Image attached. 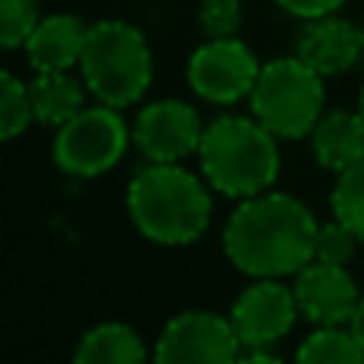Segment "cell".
<instances>
[{
  "mask_svg": "<svg viewBox=\"0 0 364 364\" xmlns=\"http://www.w3.org/2000/svg\"><path fill=\"white\" fill-rule=\"evenodd\" d=\"M320 224L307 205L282 192H259L230 214L224 250L252 278L297 275L314 259Z\"/></svg>",
  "mask_w": 364,
  "mask_h": 364,
  "instance_id": "6da1fadb",
  "label": "cell"
},
{
  "mask_svg": "<svg viewBox=\"0 0 364 364\" xmlns=\"http://www.w3.org/2000/svg\"><path fill=\"white\" fill-rule=\"evenodd\" d=\"M128 214L151 243H195L211 224V195L176 164H151L128 186Z\"/></svg>",
  "mask_w": 364,
  "mask_h": 364,
  "instance_id": "7a4b0ae2",
  "label": "cell"
},
{
  "mask_svg": "<svg viewBox=\"0 0 364 364\" xmlns=\"http://www.w3.org/2000/svg\"><path fill=\"white\" fill-rule=\"evenodd\" d=\"M275 141L278 138L259 119L224 115L201 134V173L218 192L230 198H252L259 192H269L282 166Z\"/></svg>",
  "mask_w": 364,
  "mask_h": 364,
  "instance_id": "3957f363",
  "label": "cell"
},
{
  "mask_svg": "<svg viewBox=\"0 0 364 364\" xmlns=\"http://www.w3.org/2000/svg\"><path fill=\"white\" fill-rule=\"evenodd\" d=\"M83 83L100 102L125 109L147 93L154 77V58L147 38L122 19L90 26L80 58Z\"/></svg>",
  "mask_w": 364,
  "mask_h": 364,
  "instance_id": "277c9868",
  "label": "cell"
},
{
  "mask_svg": "<svg viewBox=\"0 0 364 364\" xmlns=\"http://www.w3.org/2000/svg\"><path fill=\"white\" fill-rule=\"evenodd\" d=\"M323 74H316L301 58H278L259 70L250 93L252 115L275 138L297 141L314 132L323 115Z\"/></svg>",
  "mask_w": 364,
  "mask_h": 364,
  "instance_id": "5b68a950",
  "label": "cell"
},
{
  "mask_svg": "<svg viewBox=\"0 0 364 364\" xmlns=\"http://www.w3.org/2000/svg\"><path fill=\"white\" fill-rule=\"evenodd\" d=\"M128 151V125L115 106L100 102L96 109H80L70 122L58 128L55 164L64 173L93 179L112 170Z\"/></svg>",
  "mask_w": 364,
  "mask_h": 364,
  "instance_id": "8992f818",
  "label": "cell"
},
{
  "mask_svg": "<svg viewBox=\"0 0 364 364\" xmlns=\"http://www.w3.org/2000/svg\"><path fill=\"white\" fill-rule=\"evenodd\" d=\"M256 55L240 42L237 36L230 38H211L201 45L188 61V87L208 102L230 106L252 93L259 80Z\"/></svg>",
  "mask_w": 364,
  "mask_h": 364,
  "instance_id": "52a82bcc",
  "label": "cell"
},
{
  "mask_svg": "<svg viewBox=\"0 0 364 364\" xmlns=\"http://www.w3.org/2000/svg\"><path fill=\"white\" fill-rule=\"evenodd\" d=\"M243 352L237 329L227 316L188 310L170 320L157 342V361H237Z\"/></svg>",
  "mask_w": 364,
  "mask_h": 364,
  "instance_id": "ba28073f",
  "label": "cell"
},
{
  "mask_svg": "<svg viewBox=\"0 0 364 364\" xmlns=\"http://www.w3.org/2000/svg\"><path fill=\"white\" fill-rule=\"evenodd\" d=\"M297 297L275 278H256L233 301L230 323L237 329L243 348H269L294 326Z\"/></svg>",
  "mask_w": 364,
  "mask_h": 364,
  "instance_id": "9c48e42d",
  "label": "cell"
},
{
  "mask_svg": "<svg viewBox=\"0 0 364 364\" xmlns=\"http://www.w3.org/2000/svg\"><path fill=\"white\" fill-rule=\"evenodd\" d=\"M201 119L188 102L160 100L141 109L132 138L151 164H179L201 147Z\"/></svg>",
  "mask_w": 364,
  "mask_h": 364,
  "instance_id": "30bf717a",
  "label": "cell"
},
{
  "mask_svg": "<svg viewBox=\"0 0 364 364\" xmlns=\"http://www.w3.org/2000/svg\"><path fill=\"white\" fill-rule=\"evenodd\" d=\"M294 297L301 314L307 320H314L316 326H346V323H352L361 301L358 284L348 275L346 265L320 262V259H310L297 272Z\"/></svg>",
  "mask_w": 364,
  "mask_h": 364,
  "instance_id": "8fae6325",
  "label": "cell"
},
{
  "mask_svg": "<svg viewBox=\"0 0 364 364\" xmlns=\"http://www.w3.org/2000/svg\"><path fill=\"white\" fill-rule=\"evenodd\" d=\"M364 51V29L339 16L310 19V26L297 38V58L316 74H346Z\"/></svg>",
  "mask_w": 364,
  "mask_h": 364,
  "instance_id": "7c38bea8",
  "label": "cell"
},
{
  "mask_svg": "<svg viewBox=\"0 0 364 364\" xmlns=\"http://www.w3.org/2000/svg\"><path fill=\"white\" fill-rule=\"evenodd\" d=\"M90 26H83V19L70 16V13H55L45 16L36 26V32L26 42L29 51V64L36 70H68L74 64H80L83 45H87Z\"/></svg>",
  "mask_w": 364,
  "mask_h": 364,
  "instance_id": "4fadbf2b",
  "label": "cell"
},
{
  "mask_svg": "<svg viewBox=\"0 0 364 364\" xmlns=\"http://www.w3.org/2000/svg\"><path fill=\"white\" fill-rule=\"evenodd\" d=\"M310 147L323 170L346 173L348 166L364 160V115L346 109L320 115L310 132Z\"/></svg>",
  "mask_w": 364,
  "mask_h": 364,
  "instance_id": "5bb4252c",
  "label": "cell"
},
{
  "mask_svg": "<svg viewBox=\"0 0 364 364\" xmlns=\"http://www.w3.org/2000/svg\"><path fill=\"white\" fill-rule=\"evenodd\" d=\"M29 102L36 122L51 128H61L83 109V90L68 70H38L29 83Z\"/></svg>",
  "mask_w": 364,
  "mask_h": 364,
  "instance_id": "9a60e30c",
  "label": "cell"
},
{
  "mask_svg": "<svg viewBox=\"0 0 364 364\" xmlns=\"http://www.w3.org/2000/svg\"><path fill=\"white\" fill-rule=\"evenodd\" d=\"M147 358L144 342L138 339L132 326L125 323H102V326H93L87 336L80 339L74 352V361L80 364H138Z\"/></svg>",
  "mask_w": 364,
  "mask_h": 364,
  "instance_id": "2e32d148",
  "label": "cell"
},
{
  "mask_svg": "<svg viewBox=\"0 0 364 364\" xmlns=\"http://www.w3.org/2000/svg\"><path fill=\"white\" fill-rule=\"evenodd\" d=\"M297 361H304V364H358V361H364V352H361L358 339L352 336V329L320 326L297 348Z\"/></svg>",
  "mask_w": 364,
  "mask_h": 364,
  "instance_id": "e0dca14e",
  "label": "cell"
},
{
  "mask_svg": "<svg viewBox=\"0 0 364 364\" xmlns=\"http://www.w3.org/2000/svg\"><path fill=\"white\" fill-rule=\"evenodd\" d=\"M333 211L364 243V160L339 173V182L333 188Z\"/></svg>",
  "mask_w": 364,
  "mask_h": 364,
  "instance_id": "ac0fdd59",
  "label": "cell"
},
{
  "mask_svg": "<svg viewBox=\"0 0 364 364\" xmlns=\"http://www.w3.org/2000/svg\"><path fill=\"white\" fill-rule=\"evenodd\" d=\"M32 119L36 115H32L29 87H23L10 70H4L0 74V134H4V141H13L16 134H23Z\"/></svg>",
  "mask_w": 364,
  "mask_h": 364,
  "instance_id": "d6986e66",
  "label": "cell"
},
{
  "mask_svg": "<svg viewBox=\"0 0 364 364\" xmlns=\"http://www.w3.org/2000/svg\"><path fill=\"white\" fill-rule=\"evenodd\" d=\"M38 23L42 19H38L36 0H0V45L6 51L29 42Z\"/></svg>",
  "mask_w": 364,
  "mask_h": 364,
  "instance_id": "ffe728a7",
  "label": "cell"
},
{
  "mask_svg": "<svg viewBox=\"0 0 364 364\" xmlns=\"http://www.w3.org/2000/svg\"><path fill=\"white\" fill-rule=\"evenodd\" d=\"M361 240L352 233V227H346L339 218L333 224H320L316 230V246H314V259L320 262H336V265H346L348 259L355 256Z\"/></svg>",
  "mask_w": 364,
  "mask_h": 364,
  "instance_id": "44dd1931",
  "label": "cell"
},
{
  "mask_svg": "<svg viewBox=\"0 0 364 364\" xmlns=\"http://www.w3.org/2000/svg\"><path fill=\"white\" fill-rule=\"evenodd\" d=\"M198 23L208 38H230L243 23L240 0H201Z\"/></svg>",
  "mask_w": 364,
  "mask_h": 364,
  "instance_id": "7402d4cb",
  "label": "cell"
},
{
  "mask_svg": "<svg viewBox=\"0 0 364 364\" xmlns=\"http://www.w3.org/2000/svg\"><path fill=\"white\" fill-rule=\"evenodd\" d=\"M346 0H278V6H284L288 13L301 19H320V16H329L336 13Z\"/></svg>",
  "mask_w": 364,
  "mask_h": 364,
  "instance_id": "603a6c76",
  "label": "cell"
},
{
  "mask_svg": "<svg viewBox=\"0 0 364 364\" xmlns=\"http://www.w3.org/2000/svg\"><path fill=\"white\" fill-rule=\"evenodd\" d=\"M348 329H352V336L358 339V346H361V352H364V294H361V301H358V310H355L352 323H348Z\"/></svg>",
  "mask_w": 364,
  "mask_h": 364,
  "instance_id": "cb8c5ba5",
  "label": "cell"
},
{
  "mask_svg": "<svg viewBox=\"0 0 364 364\" xmlns=\"http://www.w3.org/2000/svg\"><path fill=\"white\" fill-rule=\"evenodd\" d=\"M358 112L364 115V87H361V100H358Z\"/></svg>",
  "mask_w": 364,
  "mask_h": 364,
  "instance_id": "d4e9b609",
  "label": "cell"
}]
</instances>
